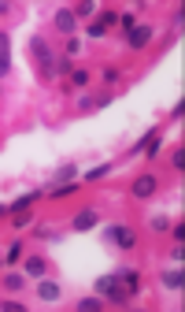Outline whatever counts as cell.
<instances>
[{
  "label": "cell",
  "mask_w": 185,
  "mask_h": 312,
  "mask_svg": "<svg viewBox=\"0 0 185 312\" xmlns=\"http://www.w3.org/2000/svg\"><path fill=\"white\" fill-rule=\"evenodd\" d=\"M97 290H100L104 298H107V305H130V301H133V294H130L126 286H122V283H119L115 275H100Z\"/></svg>",
  "instance_id": "cell-1"
},
{
  "label": "cell",
  "mask_w": 185,
  "mask_h": 312,
  "mask_svg": "<svg viewBox=\"0 0 185 312\" xmlns=\"http://www.w3.org/2000/svg\"><path fill=\"white\" fill-rule=\"evenodd\" d=\"M30 49H34V56L41 60V74L44 78H56V60L59 56H52V49L44 45V37H30Z\"/></svg>",
  "instance_id": "cell-2"
},
{
  "label": "cell",
  "mask_w": 185,
  "mask_h": 312,
  "mask_svg": "<svg viewBox=\"0 0 185 312\" xmlns=\"http://www.w3.org/2000/svg\"><path fill=\"white\" fill-rule=\"evenodd\" d=\"M104 238H107V242H119V249H133V245H137V234H133L130 227H107Z\"/></svg>",
  "instance_id": "cell-3"
},
{
  "label": "cell",
  "mask_w": 185,
  "mask_h": 312,
  "mask_svg": "<svg viewBox=\"0 0 185 312\" xmlns=\"http://www.w3.org/2000/svg\"><path fill=\"white\" fill-rule=\"evenodd\" d=\"M97 223H100V216L92 212V208H82V212H78V216L71 220V230H92Z\"/></svg>",
  "instance_id": "cell-4"
},
{
  "label": "cell",
  "mask_w": 185,
  "mask_h": 312,
  "mask_svg": "<svg viewBox=\"0 0 185 312\" xmlns=\"http://www.w3.org/2000/svg\"><path fill=\"white\" fill-rule=\"evenodd\" d=\"M115 279L122 286H126L133 298H137V290H141V271H133V268H122V271H115Z\"/></svg>",
  "instance_id": "cell-5"
},
{
  "label": "cell",
  "mask_w": 185,
  "mask_h": 312,
  "mask_svg": "<svg viewBox=\"0 0 185 312\" xmlns=\"http://www.w3.org/2000/svg\"><path fill=\"white\" fill-rule=\"evenodd\" d=\"M11 74V37L0 34V78Z\"/></svg>",
  "instance_id": "cell-6"
},
{
  "label": "cell",
  "mask_w": 185,
  "mask_h": 312,
  "mask_svg": "<svg viewBox=\"0 0 185 312\" xmlns=\"http://www.w3.org/2000/svg\"><path fill=\"white\" fill-rule=\"evenodd\" d=\"M156 186H159V182H156V175H141V179L133 182V197H141V201H145V197L156 193Z\"/></svg>",
  "instance_id": "cell-7"
},
{
  "label": "cell",
  "mask_w": 185,
  "mask_h": 312,
  "mask_svg": "<svg viewBox=\"0 0 185 312\" xmlns=\"http://www.w3.org/2000/svg\"><path fill=\"white\" fill-rule=\"evenodd\" d=\"M44 271H49V264H44L41 257H26V260H22V275H30V279H41Z\"/></svg>",
  "instance_id": "cell-8"
},
{
  "label": "cell",
  "mask_w": 185,
  "mask_h": 312,
  "mask_svg": "<svg viewBox=\"0 0 185 312\" xmlns=\"http://www.w3.org/2000/svg\"><path fill=\"white\" fill-rule=\"evenodd\" d=\"M152 41V26H133L130 30V49H145Z\"/></svg>",
  "instance_id": "cell-9"
},
{
  "label": "cell",
  "mask_w": 185,
  "mask_h": 312,
  "mask_svg": "<svg viewBox=\"0 0 185 312\" xmlns=\"http://www.w3.org/2000/svg\"><path fill=\"white\" fill-rule=\"evenodd\" d=\"M37 298H41V301H59V283L41 279V283H37Z\"/></svg>",
  "instance_id": "cell-10"
},
{
  "label": "cell",
  "mask_w": 185,
  "mask_h": 312,
  "mask_svg": "<svg viewBox=\"0 0 185 312\" xmlns=\"http://www.w3.org/2000/svg\"><path fill=\"white\" fill-rule=\"evenodd\" d=\"M74 23H78V19H74V11H71V8H59V11H56V30H63V34H74Z\"/></svg>",
  "instance_id": "cell-11"
},
{
  "label": "cell",
  "mask_w": 185,
  "mask_h": 312,
  "mask_svg": "<svg viewBox=\"0 0 185 312\" xmlns=\"http://www.w3.org/2000/svg\"><path fill=\"white\" fill-rule=\"evenodd\" d=\"M44 193L41 190H34V193H26V197H19V201H11V205H8V212H30V208H34V201H41Z\"/></svg>",
  "instance_id": "cell-12"
},
{
  "label": "cell",
  "mask_w": 185,
  "mask_h": 312,
  "mask_svg": "<svg viewBox=\"0 0 185 312\" xmlns=\"http://www.w3.org/2000/svg\"><path fill=\"white\" fill-rule=\"evenodd\" d=\"M163 286L167 290H181L185 286V271L178 268V271H163Z\"/></svg>",
  "instance_id": "cell-13"
},
{
  "label": "cell",
  "mask_w": 185,
  "mask_h": 312,
  "mask_svg": "<svg viewBox=\"0 0 185 312\" xmlns=\"http://www.w3.org/2000/svg\"><path fill=\"white\" fill-rule=\"evenodd\" d=\"M71 11H74V19H89V15L97 11V4H92V0H82V4H74Z\"/></svg>",
  "instance_id": "cell-14"
},
{
  "label": "cell",
  "mask_w": 185,
  "mask_h": 312,
  "mask_svg": "<svg viewBox=\"0 0 185 312\" xmlns=\"http://www.w3.org/2000/svg\"><path fill=\"white\" fill-rule=\"evenodd\" d=\"M100 308H104L100 298H82V301H78V312H100Z\"/></svg>",
  "instance_id": "cell-15"
},
{
  "label": "cell",
  "mask_w": 185,
  "mask_h": 312,
  "mask_svg": "<svg viewBox=\"0 0 185 312\" xmlns=\"http://www.w3.org/2000/svg\"><path fill=\"white\" fill-rule=\"evenodd\" d=\"M22 257H26L22 242H11V245H8V257H4V260H8V264H15V260H22Z\"/></svg>",
  "instance_id": "cell-16"
},
{
  "label": "cell",
  "mask_w": 185,
  "mask_h": 312,
  "mask_svg": "<svg viewBox=\"0 0 185 312\" xmlns=\"http://www.w3.org/2000/svg\"><path fill=\"white\" fill-rule=\"evenodd\" d=\"M71 71H74V64H71V56H59V60H56V74L63 78V74H71Z\"/></svg>",
  "instance_id": "cell-17"
},
{
  "label": "cell",
  "mask_w": 185,
  "mask_h": 312,
  "mask_svg": "<svg viewBox=\"0 0 185 312\" xmlns=\"http://www.w3.org/2000/svg\"><path fill=\"white\" fill-rule=\"evenodd\" d=\"M59 182H74V164H67V167L56 171V186H59Z\"/></svg>",
  "instance_id": "cell-18"
},
{
  "label": "cell",
  "mask_w": 185,
  "mask_h": 312,
  "mask_svg": "<svg viewBox=\"0 0 185 312\" xmlns=\"http://www.w3.org/2000/svg\"><path fill=\"white\" fill-rule=\"evenodd\" d=\"M71 82H74V86H85V82H89V71H85V67H74V71H71Z\"/></svg>",
  "instance_id": "cell-19"
},
{
  "label": "cell",
  "mask_w": 185,
  "mask_h": 312,
  "mask_svg": "<svg viewBox=\"0 0 185 312\" xmlns=\"http://www.w3.org/2000/svg\"><path fill=\"white\" fill-rule=\"evenodd\" d=\"M104 82H107V86L122 82V71H119V67H104Z\"/></svg>",
  "instance_id": "cell-20"
},
{
  "label": "cell",
  "mask_w": 185,
  "mask_h": 312,
  "mask_svg": "<svg viewBox=\"0 0 185 312\" xmlns=\"http://www.w3.org/2000/svg\"><path fill=\"white\" fill-rule=\"evenodd\" d=\"M4 286H8V290H22L26 279H22V275H4Z\"/></svg>",
  "instance_id": "cell-21"
},
{
  "label": "cell",
  "mask_w": 185,
  "mask_h": 312,
  "mask_svg": "<svg viewBox=\"0 0 185 312\" xmlns=\"http://www.w3.org/2000/svg\"><path fill=\"white\" fill-rule=\"evenodd\" d=\"M100 26H111V23H119V11H111V8H107V11H100V19H97Z\"/></svg>",
  "instance_id": "cell-22"
},
{
  "label": "cell",
  "mask_w": 185,
  "mask_h": 312,
  "mask_svg": "<svg viewBox=\"0 0 185 312\" xmlns=\"http://www.w3.org/2000/svg\"><path fill=\"white\" fill-rule=\"evenodd\" d=\"M0 308H4V312H22V308H26V305H22V301H15V298H11V301H0Z\"/></svg>",
  "instance_id": "cell-23"
},
{
  "label": "cell",
  "mask_w": 185,
  "mask_h": 312,
  "mask_svg": "<svg viewBox=\"0 0 185 312\" xmlns=\"http://www.w3.org/2000/svg\"><path fill=\"white\" fill-rule=\"evenodd\" d=\"M37 238H49V242H56V238H63L59 230H49V227H37Z\"/></svg>",
  "instance_id": "cell-24"
},
{
  "label": "cell",
  "mask_w": 185,
  "mask_h": 312,
  "mask_svg": "<svg viewBox=\"0 0 185 312\" xmlns=\"http://www.w3.org/2000/svg\"><path fill=\"white\" fill-rule=\"evenodd\" d=\"M107 171H111V164H104V167H92V171H89V179L97 182V179H104V175H107Z\"/></svg>",
  "instance_id": "cell-25"
},
{
  "label": "cell",
  "mask_w": 185,
  "mask_h": 312,
  "mask_svg": "<svg viewBox=\"0 0 185 312\" xmlns=\"http://www.w3.org/2000/svg\"><path fill=\"white\" fill-rule=\"evenodd\" d=\"M119 23H122V30L130 34V30H133V15H130V11H126V15H119Z\"/></svg>",
  "instance_id": "cell-26"
},
{
  "label": "cell",
  "mask_w": 185,
  "mask_h": 312,
  "mask_svg": "<svg viewBox=\"0 0 185 312\" xmlns=\"http://www.w3.org/2000/svg\"><path fill=\"white\" fill-rule=\"evenodd\" d=\"M104 30H107V26H100V23H89V37H104Z\"/></svg>",
  "instance_id": "cell-27"
},
{
  "label": "cell",
  "mask_w": 185,
  "mask_h": 312,
  "mask_svg": "<svg viewBox=\"0 0 185 312\" xmlns=\"http://www.w3.org/2000/svg\"><path fill=\"white\" fill-rule=\"evenodd\" d=\"M171 164H174V167H178V171H181V167H185V152H181V149H178V152H174V156H171Z\"/></svg>",
  "instance_id": "cell-28"
},
{
  "label": "cell",
  "mask_w": 185,
  "mask_h": 312,
  "mask_svg": "<svg viewBox=\"0 0 185 312\" xmlns=\"http://www.w3.org/2000/svg\"><path fill=\"white\" fill-rule=\"evenodd\" d=\"M11 223H15V227H26V223H30V216H26V212H15V220H11Z\"/></svg>",
  "instance_id": "cell-29"
},
{
  "label": "cell",
  "mask_w": 185,
  "mask_h": 312,
  "mask_svg": "<svg viewBox=\"0 0 185 312\" xmlns=\"http://www.w3.org/2000/svg\"><path fill=\"white\" fill-rule=\"evenodd\" d=\"M0 15H8V4H4V0H0Z\"/></svg>",
  "instance_id": "cell-30"
},
{
  "label": "cell",
  "mask_w": 185,
  "mask_h": 312,
  "mask_svg": "<svg viewBox=\"0 0 185 312\" xmlns=\"http://www.w3.org/2000/svg\"><path fill=\"white\" fill-rule=\"evenodd\" d=\"M0 216H8V205H0Z\"/></svg>",
  "instance_id": "cell-31"
},
{
  "label": "cell",
  "mask_w": 185,
  "mask_h": 312,
  "mask_svg": "<svg viewBox=\"0 0 185 312\" xmlns=\"http://www.w3.org/2000/svg\"><path fill=\"white\" fill-rule=\"evenodd\" d=\"M0 264H4V257H0Z\"/></svg>",
  "instance_id": "cell-32"
}]
</instances>
